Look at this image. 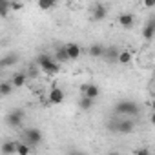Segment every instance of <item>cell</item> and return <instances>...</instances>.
<instances>
[{"mask_svg": "<svg viewBox=\"0 0 155 155\" xmlns=\"http://www.w3.org/2000/svg\"><path fill=\"white\" fill-rule=\"evenodd\" d=\"M64 97H66L64 91H62L60 88H57V86H55V88L49 91V95H48V99H49L51 104H60V102H64Z\"/></svg>", "mask_w": 155, "mask_h": 155, "instance_id": "cell-8", "label": "cell"}, {"mask_svg": "<svg viewBox=\"0 0 155 155\" xmlns=\"http://www.w3.org/2000/svg\"><path fill=\"white\" fill-rule=\"evenodd\" d=\"M66 49H68V55H69V58H71V60H77V58H79V57L82 55L81 46H79V44H75V42L66 44Z\"/></svg>", "mask_w": 155, "mask_h": 155, "instance_id": "cell-10", "label": "cell"}, {"mask_svg": "<svg viewBox=\"0 0 155 155\" xmlns=\"http://www.w3.org/2000/svg\"><path fill=\"white\" fill-rule=\"evenodd\" d=\"M17 144L15 140H6L2 144V148H0V153L2 155H17Z\"/></svg>", "mask_w": 155, "mask_h": 155, "instance_id": "cell-9", "label": "cell"}, {"mask_svg": "<svg viewBox=\"0 0 155 155\" xmlns=\"http://www.w3.org/2000/svg\"><path fill=\"white\" fill-rule=\"evenodd\" d=\"M37 62H38V66H40L46 73H49V75H55V73L60 71V62H55L48 53H42V55L37 58Z\"/></svg>", "mask_w": 155, "mask_h": 155, "instance_id": "cell-1", "label": "cell"}, {"mask_svg": "<svg viewBox=\"0 0 155 155\" xmlns=\"http://www.w3.org/2000/svg\"><path fill=\"white\" fill-rule=\"evenodd\" d=\"M11 82L15 84V88H22V86L28 82V75H26V73H15L13 79H11Z\"/></svg>", "mask_w": 155, "mask_h": 155, "instance_id": "cell-16", "label": "cell"}, {"mask_svg": "<svg viewBox=\"0 0 155 155\" xmlns=\"http://www.w3.org/2000/svg\"><path fill=\"white\" fill-rule=\"evenodd\" d=\"M55 57H57V60L62 64V62H68V60H71L69 58V55H68V49H66V46H62V48H57V51H55Z\"/></svg>", "mask_w": 155, "mask_h": 155, "instance_id": "cell-17", "label": "cell"}, {"mask_svg": "<svg viewBox=\"0 0 155 155\" xmlns=\"http://www.w3.org/2000/svg\"><path fill=\"white\" fill-rule=\"evenodd\" d=\"M104 51H106V48H104L102 44H91V46H90V49H88V53H90L93 58L104 57Z\"/></svg>", "mask_w": 155, "mask_h": 155, "instance_id": "cell-13", "label": "cell"}, {"mask_svg": "<svg viewBox=\"0 0 155 155\" xmlns=\"http://www.w3.org/2000/svg\"><path fill=\"white\" fill-rule=\"evenodd\" d=\"M22 8H24V4L20 2V0H13V2H11V9L13 11H20Z\"/></svg>", "mask_w": 155, "mask_h": 155, "instance_id": "cell-24", "label": "cell"}, {"mask_svg": "<svg viewBox=\"0 0 155 155\" xmlns=\"http://www.w3.org/2000/svg\"><path fill=\"white\" fill-rule=\"evenodd\" d=\"M119 24H120V28H124V29H131L133 24H135V17H133L131 13H120V15H119Z\"/></svg>", "mask_w": 155, "mask_h": 155, "instance_id": "cell-6", "label": "cell"}, {"mask_svg": "<svg viewBox=\"0 0 155 155\" xmlns=\"http://www.w3.org/2000/svg\"><path fill=\"white\" fill-rule=\"evenodd\" d=\"M93 101H95V99H90V97H86V95H81V97H79V108H81L82 111H88V110H91Z\"/></svg>", "mask_w": 155, "mask_h": 155, "instance_id": "cell-15", "label": "cell"}, {"mask_svg": "<svg viewBox=\"0 0 155 155\" xmlns=\"http://www.w3.org/2000/svg\"><path fill=\"white\" fill-rule=\"evenodd\" d=\"M115 111L120 113V115H139L140 106L137 102H133V101H120L115 106Z\"/></svg>", "mask_w": 155, "mask_h": 155, "instance_id": "cell-2", "label": "cell"}, {"mask_svg": "<svg viewBox=\"0 0 155 155\" xmlns=\"http://www.w3.org/2000/svg\"><path fill=\"white\" fill-rule=\"evenodd\" d=\"M17 62H18V55L11 53V55H8V57H4V58H2L0 66H2V68H8V66H13V64H17Z\"/></svg>", "mask_w": 155, "mask_h": 155, "instance_id": "cell-18", "label": "cell"}, {"mask_svg": "<svg viewBox=\"0 0 155 155\" xmlns=\"http://www.w3.org/2000/svg\"><path fill=\"white\" fill-rule=\"evenodd\" d=\"M104 57H106L108 60H117V58H119V51H117L115 48H108V49L104 51Z\"/></svg>", "mask_w": 155, "mask_h": 155, "instance_id": "cell-23", "label": "cell"}, {"mask_svg": "<svg viewBox=\"0 0 155 155\" xmlns=\"http://www.w3.org/2000/svg\"><path fill=\"white\" fill-rule=\"evenodd\" d=\"M142 37H144L146 40H151V38L155 37V18H151V20L144 26V29H142Z\"/></svg>", "mask_w": 155, "mask_h": 155, "instance_id": "cell-11", "label": "cell"}, {"mask_svg": "<svg viewBox=\"0 0 155 155\" xmlns=\"http://www.w3.org/2000/svg\"><path fill=\"white\" fill-rule=\"evenodd\" d=\"M142 4L146 8H155V0H142Z\"/></svg>", "mask_w": 155, "mask_h": 155, "instance_id": "cell-25", "label": "cell"}, {"mask_svg": "<svg viewBox=\"0 0 155 155\" xmlns=\"http://www.w3.org/2000/svg\"><path fill=\"white\" fill-rule=\"evenodd\" d=\"M106 15H108V8H106V6H102V4H95V6H93V9H91V17H93V20L101 22V20L106 18Z\"/></svg>", "mask_w": 155, "mask_h": 155, "instance_id": "cell-5", "label": "cell"}, {"mask_svg": "<svg viewBox=\"0 0 155 155\" xmlns=\"http://www.w3.org/2000/svg\"><path fill=\"white\" fill-rule=\"evenodd\" d=\"M151 110H153V111H155V99H153V101H151Z\"/></svg>", "mask_w": 155, "mask_h": 155, "instance_id": "cell-28", "label": "cell"}, {"mask_svg": "<svg viewBox=\"0 0 155 155\" xmlns=\"http://www.w3.org/2000/svg\"><path fill=\"white\" fill-rule=\"evenodd\" d=\"M135 153H139V155H148L150 150H148V148H140V150H135Z\"/></svg>", "mask_w": 155, "mask_h": 155, "instance_id": "cell-26", "label": "cell"}, {"mask_svg": "<svg viewBox=\"0 0 155 155\" xmlns=\"http://www.w3.org/2000/svg\"><path fill=\"white\" fill-rule=\"evenodd\" d=\"M131 58H133V53L128 51V49H122V51H119V58H117V62L122 64V66H128V64L131 62Z\"/></svg>", "mask_w": 155, "mask_h": 155, "instance_id": "cell-14", "label": "cell"}, {"mask_svg": "<svg viewBox=\"0 0 155 155\" xmlns=\"http://www.w3.org/2000/svg\"><path fill=\"white\" fill-rule=\"evenodd\" d=\"M29 151H31V144H24V142L17 144V155H28Z\"/></svg>", "mask_w": 155, "mask_h": 155, "instance_id": "cell-22", "label": "cell"}, {"mask_svg": "<svg viewBox=\"0 0 155 155\" xmlns=\"http://www.w3.org/2000/svg\"><path fill=\"white\" fill-rule=\"evenodd\" d=\"M150 122L155 124V111H151V115H150Z\"/></svg>", "mask_w": 155, "mask_h": 155, "instance_id": "cell-27", "label": "cell"}, {"mask_svg": "<svg viewBox=\"0 0 155 155\" xmlns=\"http://www.w3.org/2000/svg\"><path fill=\"white\" fill-rule=\"evenodd\" d=\"M13 88H15L13 82H0V95H2V97H8V95L13 91Z\"/></svg>", "mask_w": 155, "mask_h": 155, "instance_id": "cell-19", "label": "cell"}, {"mask_svg": "<svg viewBox=\"0 0 155 155\" xmlns=\"http://www.w3.org/2000/svg\"><path fill=\"white\" fill-rule=\"evenodd\" d=\"M133 128H135V124H133V120H130V119H126V120H122V122L117 124V131H119V133H131Z\"/></svg>", "mask_w": 155, "mask_h": 155, "instance_id": "cell-12", "label": "cell"}, {"mask_svg": "<svg viewBox=\"0 0 155 155\" xmlns=\"http://www.w3.org/2000/svg\"><path fill=\"white\" fill-rule=\"evenodd\" d=\"M26 142L31 144V146H38V144L42 142V133H40V130H37V128L26 130Z\"/></svg>", "mask_w": 155, "mask_h": 155, "instance_id": "cell-4", "label": "cell"}, {"mask_svg": "<svg viewBox=\"0 0 155 155\" xmlns=\"http://www.w3.org/2000/svg\"><path fill=\"white\" fill-rule=\"evenodd\" d=\"M9 9H11V2L9 0H2V2H0V15H2V18L8 17Z\"/></svg>", "mask_w": 155, "mask_h": 155, "instance_id": "cell-21", "label": "cell"}, {"mask_svg": "<svg viewBox=\"0 0 155 155\" xmlns=\"http://www.w3.org/2000/svg\"><path fill=\"white\" fill-rule=\"evenodd\" d=\"M81 91H82V95H86L90 99H97L99 93H101L99 86H95V84H82L81 86Z\"/></svg>", "mask_w": 155, "mask_h": 155, "instance_id": "cell-7", "label": "cell"}, {"mask_svg": "<svg viewBox=\"0 0 155 155\" xmlns=\"http://www.w3.org/2000/svg\"><path fill=\"white\" fill-rule=\"evenodd\" d=\"M6 120H8L9 126H13V128H20L22 122H24V111H22V110H13V111L6 117Z\"/></svg>", "mask_w": 155, "mask_h": 155, "instance_id": "cell-3", "label": "cell"}, {"mask_svg": "<svg viewBox=\"0 0 155 155\" xmlns=\"http://www.w3.org/2000/svg\"><path fill=\"white\" fill-rule=\"evenodd\" d=\"M58 0H38V8L44 9V11H49L51 8H55V4Z\"/></svg>", "mask_w": 155, "mask_h": 155, "instance_id": "cell-20", "label": "cell"}]
</instances>
